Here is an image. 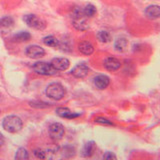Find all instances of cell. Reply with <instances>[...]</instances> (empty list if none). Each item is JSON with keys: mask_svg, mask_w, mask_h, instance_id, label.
<instances>
[{"mask_svg": "<svg viewBox=\"0 0 160 160\" xmlns=\"http://www.w3.org/2000/svg\"><path fill=\"white\" fill-rule=\"evenodd\" d=\"M43 43L46 45V46H49V47H54L56 48L59 46V40L52 36V35H49V36H46L43 38Z\"/></svg>", "mask_w": 160, "mask_h": 160, "instance_id": "ac0fdd59", "label": "cell"}, {"mask_svg": "<svg viewBox=\"0 0 160 160\" xmlns=\"http://www.w3.org/2000/svg\"><path fill=\"white\" fill-rule=\"evenodd\" d=\"M13 24H14V20L12 17L6 16V17H3L0 19V27L1 28L9 29L13 26Z\"/></svg>", "mask_w": 160, "mask_h": 160, "instance_id": "d6986e66", "label": "cell"}, {"mask_svg": "<svg viewBox=\"0 0 160 160\" xmlns=\"http://www.w3.org/2000/svg\"><path fill=\"white\" fill-rule=\"evenodd\" d=\"M93 82H94L95 87H96L97 89L103 90V89L108 87V85L110 83V79L108 76H106V75L100 74V75H97V76L94 78Z\"/></svg>", "mask_w": 160, "mask_h": 160, "instance_id": "30bf717a", "label": "cell"}, {"mask_svg": "<svg viewBox=\"0 0 160 160\" xmlns=\"http://www.w3.org/2000/svg\"><path fill=\"white\" fill-rule=\"evenodd\" d=\"M89 70L90 69L86 64L81 63V64H77L76 66L71 70V74L76 78H84L88 75Z\"/></svg>", "mask_w": 160, "mask_h": 160, "instance_id": "ba28073f", "label": "cell"}, {"mask_svg": "<svg viewBox=\"0 0 160 160\" xmlns=\"http://www.w3.org/2000/svg\"><path fill=\"white\" fill-rule=\"evenodd\" d=\"M33 70L37 74L44 75V76H53L57 74V70L55 69L51 63H47L44 61H39L33 64Z\"/></svg>", "mask_w": 160, "mask_h": 160, "instance_id": "3957f363", "label": "cell"}, {"mask_svg": "<svg viewBox=\"0 0 160 160\" xmlns=\"http://www.w3.org/2000/svg\"><path fill=\"white\" fill-rule=\"evenodd\" d=\"M23 122L16 115H8L2 121V127L9 133H17L22 129Z\"/></svg>", "mask_w": 160, "mask_h": 160, "instance_id": "6da1fadb", "label": "cell"}, {"mask_svg": "<svg viewBox=\"0 0 160 160\" xmlns=\"http://www.w3.org/2000/svg\"><path fill=\"white\" fill-rule=\"evenodd\" d=\"M145 14L150 19H157L160 16V7L158 5H150L145 9Z\"/></svg>", "mask_w": 160, "mask_h": 160, "instance_id": "7c38bea8", "label": "cell"}, {"mask_svg": "<svg viewBox=\"0 0 160 160\" xmlns=\"http://www.w3.org/2000/svg\"><path fill=\"white\" fill-rule=\"evenodd\" d=\"M103 158L104 159H116V155L112 152H106L104 155H103Z\"/></svg>", "mask_w": 160, "mask_h": 160, "instance_id": "d4e9b609", "label": "cell"}, {"mask_svg": "<svg viewBox=\"0 0 160 160\" xmlns=\"http://www.w3.org/2000/svg\"><path fill=\"white\" fill-rule=\"evenodd\" d=\"M64 126L61 123L55 122L49 126V135L54 141H58V140L62 139V137L64 136Z\"/></svg>", "mask_w": 160, "mask_h": 160, "instance_id": "5b68a950", "label": "cell"}, {"mask_svg": "<svg viewBox=\"0 0 160 160\" xmlns=\"http://www.w3.org/2000/svg\"><path fill=\"white\" fill-rule=\"evenodd\" d=\"M29 158V154L28 151L25 148H19L17 150L16 154H15V159H19V160H24V159H28Z\"/></svg>", "mask_w": 160, "mask_h": 160, "instance_id": "7402d4cb", "label": "cell"}, {"mask_svg": "<svg viewBox=\"0 0 160 160\" xmlns=\"http://www.w3.org/2000/svg\"><path fill=\"white\" fill-rule=\"evenodd\" d=\"M51 65L57 70V71H64V70H67L69 68L70 61L67 58H64V57L54 58L51 61Z\"/></svg>", "mask_w": 160, "mask_h": 160, "instance_id": "52a82bcc", "label": "cell"}, {"mask_svg": "<svg viewBox=\"0 0 160 160\" xmlns=\"http://www.w3.org/2000/svg\"><path fill=\"white\" fill-rule=\"evenodd\" d=\"M78 50L84 55H91L94 52V47L89 41H82L78 45Z\"/></svg>", "mask_w": 160, "mask_h": 160, "instance_id": "4fadbf2b", "label": "cell"}, {"mask_svg": "<svg viewBox=\"0 0 160 160\" xmlns=\"http://www.w3.org/2000/svg\"><path fill=\"white\" fill-rule=\"evenodd\" d=\"M97 38L102 43H107L111 41V35L107 31H99L97 33Z\"/></svg>", "mask_w": 160, "mask_h": 160, "instance_id": "44dd1931", "label": "cell"}, {"mask_svg": "<svg viewBox=\"0 0 160 160\" xmlns=\"http://www.w3.org/2000/svg\"><path fill=\"white\" fill-rule=\"evenodd\" d=\"M31 39V34L26 31H21L17 34H15L12 37V40L14 42H26Z\"/></svg>", "mask_w": 160, "mask_h": 160, "instance_id": "2e32d148", "label": "cell"}, {"mask_svg": "<svg viewBox=\"0 0 160 160\" xmlns=\"http://www.w3.org/2000/svg\"><path fill=\"white\" fill-rule=\"evenodd\" d=\"M45 93H46V95L49 98L57 101V100H61L64 97L65 93H66V90L63 87V85H61L60 83L54 82V83L49 84L46 87Z\"/></svg>", "mask_w": 160, "mask_h": 160, "instance_id": "7a4b0ae2", "label": "cell"}, {"mask_svg": "<svg viewBox=\"0 0 160 160\" xmlns=\"http://www.w3.org/2000/svg\"><path fill=\"white\" fill-rule=\"evenodd\" d=\"M72 24H73L75 29L80 30V31H84V30H87L89 28V25H88L86 20H85V17L73 19Z\"/></svg>", "mask_w": 160, "mask_h": 160, "instance_id": "5bb4252c", "label": "cell"}, {"mask_svg": "<svg viewBox=\"0 0 160 160\" xmlns=\"http://www.w3.org/2000/svg\"><path fill=\"white\" fill-rule=\"evenodd\" d=\"M95 149H96V144L94 141H89L84 145L82 149V156L83 157H90L92 156Z\"/></svg>", "mask_w": 160, "mask_h": 160, "instance_id": "9a60e30c", "label": "cell"}, {"mask_svg": "<svg viewBox=\"0 0 160 160\" xmlns=\"http://www.w3.org/2000/svg\"><path fill=\"white\" fill-rule=\"evenodd\" d=\"M56 114L60 117L67 118V119H73V118H77L80 116L79 113H74L66 107H58L56 109Z\"/></svg>", "mask_w": 160, "mask_h": 160, "instance_id": "8fae6325", "label": "cell"}, {"mask_svg": "<svg viewBox=\"0 0 160 160\" xmlns=\"http://www.w3.org/2000/svg\"><path fill=\"white\" fill-rule=\"evenodd\" d=\"M127 45H128L127 39L121 37V38L116 39V41H115V43H114V47H115V49L117 50V51L123 52V51H125V50H126Z\"/></svg>", "mask_w": 160, "mask_h": 160, "instance_id": "e0dca14e", "label": "cell"}, {"mask_svg": "<svg viewBox=\"0 0 160 160\" xmlns=\"http://www.w3.org/2000/svg\"><path fill=\"white\" fill-rule=\"evenodd\" d=\"M26 55L29 58L32 59H37V58H41L45 55V50L38 46V45H30L26 48V51H25Z\"/></svg>", "mask_w": 160, "mask_h": 160, "instance_id": "8992f818", "label": "cell"}, {"mask_svg": "<svg viewBox=\"0 0 160 160\" xmlns=\"http://www.w3.org/2000/svg\"><path fill=\"white\" fill-rule=\"evenodd\" d=\"M23 20L29 27L34 28L36 30H43V29H45V27H46V22H45L43 19H41L40 17L36 16V15H34V14L25 15L23 17Z\"/></svg>", "mask_w": 160, "mask_h": 160, "instance_id": "277c9868", "label": "cell"}, {"mask_svg": "<svg viewBox=\"0 0 160 160\" xmlns=\"http://www.w3.org/2000/svg\"><path fill=\"white\" fill-rule=\"evenodd\" d=\"M4 142H5V138L3 136V134L0 132V147H1L2 145L4 144Z\"/></svg>", "mask_w": 160, "mask_h": 160, "instance_id": "484cf974", "label": "cell"}, {"mask_svg": "<svg viewBox=\"0 0 160 160\" xmlns=\"http://www.w3.org/2000/svg\"><path fill=\"white\" fill-rule=\"evenodd\" d=\"M97 10L96 7L93 4H87L86 6L83 8V13L85 15V17H93L96 14Z\"/></svg>", "mask_w": 160, "mask_h": 160, "instance_id": "ffe728a7", "label": "cell"}, {"mask_svg": "<svg viewBox=\"0 0 160 160\" xmlns=\"http://www.w3.org/2000/svg\"><path fill=\"white\" fill-rule=\"evenodd\" d=\"M103 65L108 71H116V70H118L121 67V62H120V60H118L117 58L107 57L106 59H104Z\"/></svg>", "mask_w": 160, "mask_h": 160, "instance_id": "9c48e42d", "label": "cell"}, {"mask_svg": "<svg viewBox=\"0 0 160 160\" xmlns=\"http://www.w3.org/2000/svg\"><path fill=\"white\" fill-rule=\"evenodd\" d=\"M96 123H99V124H103V125H110V126H113V123L108 120L107 118H104V117H96L94 120Z\"/></svg>", "mask_w": 160, "mask_h": 160, "instance_id": "603a6c76", "label": "cell"}, {"mask_svg": "<svg viewBox=\"0 0 160 160\" xmlns=\"http://www.w3.org/2000/svg\"><path fill=\"white\" fill-rule=\"evenodd\" d=\"M33 153H34L35 156H36L37 158H39V159H45V158H47L46 152L43 151V150H41V149H35Z\"/></svg>", "mask_w": 160, "mask_h": 160, "instance_id": "cb8c5ba5", "label": "cell"}]
</instances>
